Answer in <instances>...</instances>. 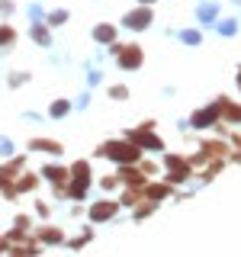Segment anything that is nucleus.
<instances>
[{
	"instance_id": "f257e3e1",
	"label": "nucleus",
	"mask_w": 241,
	"mask_h": 257,
	"mask_svg": "<svg viewBox=\"0 0 241 257\" xmlns=\"http://www.w3.org/2000/svg\"><path fill=\"white\" fill-rule=\"evenodd\" d=\"M93 158H106L112 164H139L142 161V148L135 142H123V139H109L93 151Z\"/></svg>"
},
{
	"instance_id": "f03ea898",
	"label": "nucleus",
	"mask_w": 241,
	"mask_h": 257,
	"mask_svg": "<svg viewBox=\"0 0 241 257\" xmlns=\"http://www.w3.org/2000/svg\"><path fill=\"white\" fill-rule=\"evenodd\" d=\"M68 180L71 187H64V196L71 199V203H80V199L87 196V190H90V164L87 161H74V164L68 167Z\"/></svg>"
},
{
	"instance_id": "7ed1b4c3",
	"label": "nucleus",
	"mask_w": 241,
	"mask_h": 257,
	"mask_svg": "<svg viewBox=\"0 0 241 257\" xmlns=\"http://www.w3.org/2000/svg\"><path fill=\"white\" fill-rule=\"evenodd\" d=\"M109 52L116 55V68L119 71H139L145 64V48L135 42H109Z\"/></svg>"
},
{
	"instance_id": "20e7f679",
	"label": "nucleus",
	"mask_w": 241,
	"mask_h": 257,
	"mask_svg": "<svg viewBox=\"0 0 241 257\" xmlns=\"http://www.w3.org/2000/svg\"><path fill=\"white\" fill-rule=\"evenodd\" d=\"M129 142H135L139 148H148V151H164V142L155 135V119L142 122L139 128H129Z\"/></svg>"
},
{
	"instance_id": "39448f33",
	"label": "nucleus",
	"mask_w": 241,
	"mask_h": 257,
	"mask_svg": "<svg viewBox=\"0 0 241 257\" xmlns=\"http://www.w3.org/2000/svg\"><path fill=\"white\" fill-rule=\"evenodd\" d=\"M151 23H155V10L151 7H132V10H126L123 13V29H132V32H145V29H151Z\"/></svg>"
},
{
	"instance_id": "423d86ee",
	"label": "nucleus",
	"mask_w": 241,
	"mask_h": 257,
	"mask_svg": "<svg viewBox=\"0 0 241 257\" xmlns=\"http://www.w3.org/2000/svg\"><path fill=\"white\" fill-rule=\"evenodd\" d=\"M164 167H167V180L164 183H171V187H177V183H187L190 174H193L190 161L183 158V155H167L164 158Z\"/></svg>"
},
{
	"instance_id": "0eeeda50",
	"label": "nucleus",
	"mask_w": 241,
	"mask_h": 257,
	"mask_svg": "<svg viewBox=\"0 0 241 257\" xmlns=\"http://www.w3.org/2000/svg\"><path fill=\"white\" fill-rule=\"evenodd\" d=\"M215 122H219V96H215L209 106L196 109V112H193V116L187 119V125H190V128H196V132H203V128H212Z\"/></svg>"
},
{
	"instance_id": "6e6552de",
	"label": "nucleus",
	"mask_w": 241,
	"mask_h": 257,
	"mask_svg": "<svg viewBox=\"0 0 241 257\" xmlns=\"http://www.w3.org/2000/svg\"><path fill=\"white\" fill-rule=\"evenodd\" d=\"M119 212V199H96V203L90 206V212H87V219H90L93 225L96 222H112Z\"/></svg>"
},
{
	"instance_id": "1a4fd4ad",
	"label": "nucleus",
	"mask_w": 241,
	"mask_h": 257,
	"mask_svg": "<svg viewBox=\"0 0 241 257\" xmlns=\"http://www.w3.org/2000/svg\"><path fill=\"white\" fill-rule=\"evenodd\" d=\"M42 180L52 183V190H55V196H64V183H68V167L64 164H45L42 167Z\"/></svg>"
},
{
	"instance_id": "9d476101",
	"label": "nucleus",
	"mask_w": 241,
	"mask_h": 257,
	"mask_svg": "<svg viewBox=\"0 0 241 257\" xmlns=\"http://www.w3.org/2000/svg\"><path fill=\"white\" fill-rule=\"evenodd\" d=\"M116 177H119V183H126V187H135V190L145 187V174H142L139 164H119Z\"/></svg>"
},
{
	"instance_id": "9b49d317",
	"label": "nucleus",
	"mask_w": 241,
	"mask_h": 257,
	"mask_svg": "<svg viewBox=\"0 0 241 257\" xmlns=\"http://www.w3.org/2000/svg\"><path fill=\"white\" fill-rule=\"evenodd\" d=\"M29 151H45L52 158H61L64 155V145L55 142V139H42V135H32L29 139Z\"/></svg>"
},
{
	"instance_id": "f8f14e48",
	"label": "nucleus",
	"mask_w": 241,
	"mask_h": 257,
	"mask_svg": "<svg viewBox=\"0 0 241 257\" xmlns=\"http://www.w3.org/2000/svg\"><path fill=\"white\" fill-rule=\"evenodd\" d=\"M32 238H36L39 244H64V231L58 228V225H45V222L36 228V235H32Z\"/></svg>"
},
{
	"instance_id": "ddd939ff",
	"label": "nucleus",
	"mask_w": 241,
	"mask_h": 257,
	"mask_svg": "<svg viewBox=\"0 0 241 257\" xmlns=\"http://www.w3.org/2000/svg\"><path fill=\"white\" fill-rule=\"evenodd\" d=\"M29 39H32L39 48H52V29L45 26V20L29 23Z\"/></svg>"
},
{
	"instance_id": "4468645a",
	"label": "nucleus",
	"mask_w": 241,
	"mask_h": 257,
	"mask_svg": "<svg viewBox=\"0 0 241 257\" xmlns=\"http://www.w3.org/2000/svg\"><path fill=\"white\" fill-rule=\"evenodd\" d=\"M196 20H199V26H212V23L219 20V4H215V0H199L196 4Z\"/></svg>"
},
{
	"instance_id": "2eb2a0df",
	"label": "nucleus",
	"mask_w": 241,
	"mask_h": 257,
	"mask_svg": "<svg viewBox=\"0 0 241 257\" xmlns=\"http://www.w3.org/2000/svg\"><path fill=\"white\" fill-rule=\"evenodd\" d=\"M90 39H93L96 45H109V42H116V39H119V29L112 26V23H96L93 32H90Z\"/></svg>"
},
{
	"instance_id": "dca6fc26",
	"label": "nucleus",
	"mask_w": 241,
	"mask_h": 257,
	"mask_svg": "<svg viewBox=\"0 0 241 257\" xmlns=\"http://www.w3.org/2000/svg\"><path fill=\"white\" fill-rule=\"evenodd\" d=\"M219 119H225V122H241V103L228 100V96H219Z\"/></svg>"
},
{
	"instance_id": "f3484780",
	"label": "nucleus",
	"mask_w": 241,
	"mask_h": 257,
	"mask_svg": "<svg viewBox=\"0 0 241 257\" xmlns=\"http://www.w3.org/2000/svg\"><path fill=\"white\" fill-rule=\"evenodd\" d=\"M29 228H32V219H29V215H16V219H13V228L7 231V241L13 244V241L29 238Z\"/></svg>"
},
{
	"instance_id": "a211bd4d",
	"label": "nucleus",
	"mask_w": 241,
	"mask_h": 257,
	"mask_svg": "<svg viewBox=\"0 0 241 257\" xmlns=\"http://www.w3.org/2000/svg\"><path fill=\"white\" fill-rule=\"evenodd\" d=\"M171 193H174L171 183H145V187H142V196L145 199H155V203H161V199L171 196Z\"/></svg>"
},
{
	"instance_id": "6ab92c4d",
	"label": "nucleus",
	"mask_w": 241,
	"mask_h": 257,
	"mask_svg": "<svg viewBox=\"0 0 241 257\" xmlns=\"http://www.w3.org/2000/svg\"><path fill=\"white\" fill-rule=\"evenodd\" d=\"M212 26H215V32H219L222 39H235L238 36V20L235 16H222V20H215Z\"/></svg>"
},
{
	"instance_id": "aec40b11",
	"label": "nucleus",
	"mask_w": 241,
	"mask_h": 257,
	"mask_svg": "<svg viewBox=\"0 0 241 257\" xmlns=\"http://www.w3.org/2000/svg\"><path fill=\"white\" fill-rule=\"evenodd\" d=\"M13 45H16V29L10 26V23H0V58H4Z\"/></svg>"
},
{
	"instance_id": "412c9836",
	"label": "nucleus",
	"mask_w": 241,
	"mask_h": 257,
	"mask_svg": "<svg viewBox=\"0 0 241 257\" xmlns=\"http://www.w3.org/2000/svg\"><path fill=\"white\" fill-rule=\"evenodd\" d=\"M177 39L187 48H199L203 45V29H177Z\"/></svg>"
},
{
	"instance_id": "4be33fe9",
	"label": "nucleus",
	"mask_w": 241,
	"mask_h": 257,
	"mask_svg": "<svg viewBox=\"0 0 241 257\" xmlns=\"http://www.w3.org/2000/svg\"><path fill=\"white\" fill-rule=\"evenodd\" d=\"M71 112V100L68 96H58V100L48 103V119H64Z\"/></svg>"
},
{
	"instance_id": "5701e85b",
	"label": "nucleus",
	"mask_w": 241,
	"mask_h": 257,
	"mask_svg": "<svg viewBox=\"0 0 241 257\" xmlns=\"http://www.w3.org/2000/svg\"><path fill=\"white\" fill-rule=\"evenodd\" d=\"M13 187H16V193H32L39 187V177L36 174H16L13 177Z\"/></svg>"
},
{
	"instance_id": "b1692460",
	"label": "nucleus",
	"mask_w": 241,
	"mask_h": 257,
	"mask_svg": "<svg viewBox=\"0 0 241 257\" xmlns=\"http://www.w3.org/2000/svg\"><path fill=\"white\" fill-rule=\"evenodd\" d=\"M68 10H64V7H55V10H48L45 13V26L48 29H58V26H64V23H68Z\"/></svg>"
},
{
	"instance_id": "393cba45",
	"label": "nucleus",
	"mask_w": 241,
	"mask_h": 257,
	"mask_svg": "<svg viewBox=\"0 0 241 257\" xmlns=\"http://www.w3.org/2000/svg\"><path fill=\"white\" fill-rule=\"evenodd\" d=\"M135 206H139V209H135V215H132L135 222H142V219H148V215L158 212V203H155V199H139Z\"/></svg>"
},
{
	"instance_id": "a878e982",
	"label": "nucleus",
	"mask_w": 241,
	"mask_h": 257,
	"mask_svg": "<svg viewBox=\"0 0 241 257\" xmlns=\"http://www.w3.org/2000/svg\"><path fill=\"white\" fill-rule=\"evenodd\" d=\"M29 71H10V74H7V87H10V90H16V87H23V84H29Z\"/></svg>"
},
{
	"instance_id": "bb28decb",
	"label": "nucleus",
	"mask_w": 241,
	"mask_h": 257,
	"mask_svg": "<svg viewBox=\"0 0 241 257\" xmlns=\"http://www.w3.org/2000/svg\"><path fill=\"white\" fill-rule=\"evenodd\" d=\"M142 199V190H135V187H129L123 196H119V209H132L135 203Z\"/></svg>"
},
{
	"instance_id": "cd10ccee",
	"label": "nucleus",
	"mask_w": 241,
	"mask_h": 257,
	"mask_svg": "<svg viewBox=\"0 0 241 257\" xmlns=\"http://www.w3.org/2000/svg\"><path fill=\"white\" fill-rule=\"evenodd\" d=\"M90 238H93V228H90V225H84V228H80V235H77L74 241H71V251H77V247H84V244H87Z\"/></svg>"
},
{
	"instance_id": "c85d7f7f",
	"label": "nucleus",
	"mask_w": 241,
	"mask_h": 257,
	"mask_svg": "<svg viewBox=\"0 0 241 257\" xmlns=\"http://www.w3.org/2000/svg\"><path fill=\"white\" fill-rule=\"evenodd\" d=\"M100 84H103V71L93 68V64H87V87L93 90V87H100Z\"/></svg>"
},
{
	"instance_id": "c756f323",
	"label": "nucleus",
	"mask_w": 241,
	"mask_h": 257,
	"mask_svg": "<svg viewBox=\"0 0 241 257\" xmlns=\"http://www.w3.org/2000/svg\"><path fill=\"white\" fill-rule=\"evenodd\" d=\"M13 155H16V145H13V139L0 135V158H13Z\"/></svg>"
},
{
	"instance_id": "7c9ffc66",
	"label": "nucleus",
	"mask_w": 241,
	"mask_h": 257,
	"mask_svg": "<svg viewBox=\"0 0 241 257\" xmlns=\"http://www.w3.org/2000/svg\"><path fill=\"white\" fill-rule=\"evenodd\" d=\"M106 93H109V100H129V87L126 84H112Z\"/></svg>"
},
{
	"instance_id": "2f4dec72",
	"label": "nucleus",
	"mask_w": 241,
	"mask_h": 257,
	"mask_svg": "<svg viewBox=\"0 0 241 257\" xmlns=\"http://www.w3.org/2000/svg\"><path fill=\"white\" fill-rule=\"evenodd\" d=\"M26 16H29V23H36V20H45V10H42V4H29V7H26Z\"/></svg>"
},
{
	"instance_id": "473e14b6",
	"label": "nucleus",
	"mask_w": 241,
	"mask_h": 257,
	"mask_svg": "<svg viewBox=\"0 0 241 257\" xmlns=\"http://www.w3.org/2000/svg\"><path fill=\"white\" fill-rule=\"evenodd\" d=\"M36 215H39V219H48V215H52V203H45V199H36Z\"/></svg>"
},
{
	"instance_id": "72a5a7b5",
	"label": "nucleus",
	"mask_w": 241,
	"mask_h": 257,
	"mask_svg": "<svg viewBox=\"0 0 241 257\" xmlns=\"http://www.w3.org/2000/svg\"><path fill=\"white\" fill-rule=\"evenodd\" d=\"M116 187H119V177H103L100 180V190H106V193H112Z\"/></svg>"
},
{
	"instance_id": "f704fd0d",
	"label": "nucleus",
	"mask_w": 241,
	"mask_h": 257,
	"mask_svg": "<svg viewBox=\"0 0 241 257\" xmlns=\"http://www.w3.org/2000/svg\"><path fill=\"white\" fill-rule=\"evenodd\" d=\"M87 106H90V93H80L77 100L71 103V109H87Z\"/></svg>"
},
{
	"instance_id": "c9c22d12",
	"label": "nucleus",
	"mask_w": 241,
	"mask_h": 257,
	"mask_svg": "<svg viewBox=\"0 0 241 257\" xmlns=\"http://www.w3.org/2000/svg\"><path fill=\"white\" fill-rule=\"evenodd\" d=\"M13 13H16L13 0H0V16H13Z\"/></svg>"
},
{
	"instance_id": "e433bc0d",
	"label": "nucleus",
	"mask_w": 241,
	"mask_h": 257,
	"mask_svg": "<svg viewBox=\"0 0 241 257\" xmlns=\"http://www.w3.org/2000/svg\"><path fill=\"white\" fill-rule=\"evenodd\" d=\"M139 167H142V174H145V177L158 174V164H151V161H139Z\"/></svg>"
},
{
	"instance_id": "4c0bfd02",
	"label": "nucleus",
	"mask_w": 241,
	"mask_h": 257,
	"mask_svg": "<svg viewBox=\"0 0 241 257\" xmlns=\"http://www.w3.org/2000/svg\"><path fill=\"white\" fill-rule=\"evenodd\" d=\"M23 122H36V125H42V122H45V116H39V112H23Z\"/></svg>"
},
{
	"instance_id": "58836bf2",
	"label": "nucleus",
	"mask_w": 241,
	"mask_h": 257,
	"mask_svg": "<svg viewBox=\"0 0 241 257\" xmlns=\"http://www.w3.org/2000/svg\"><path fill=\"white\" fill-rule=\"evenodd\" d=\"M4 251H10V241H7V235H0V254Z\"/></svg>"
},
{
	"instance_id": "ea45409f",
	"label": "nucleus",
	"mask_w": 241,
	"mask_h": 257,
	"mask_svg": "<svg viewBox=\"0 0 241 257\" xmlns=\"http://www.w3.org/2000/svg\"><path fill=\"white\" fill-rule=\"evenodd\" d=\"M135 4H145V7H155L158 0H135Z\"/></svg>"
},
{
	"instance_id": "a19ab883",
	"label": "nucleus",
	"mask_w": 241,
	"mask_h": 257,
	"mask_svg": "<svg viewBox=\"0 0 241 257\" xmlns=\"http://www.w3.org/2000/svg\"><path fill=\"white\" fill-rule=\"evenodd\" d=\"M235 87L241 90V68H238V74H235Z\"/></svg>"
},
{
	"instance_id": "79ce46f5",
	"label": "nucleus",
	"mask_w": 241,
	"mask_h": 257,
	"mask_svg": "<svg viewBox=\"0 0 241 257\" xmlns=\"http://www.w3.org/2000/svg\"><path fill=\"white\" fill-rule=\"evenodd\" d=\"M231 4H235V7H241V0H231Z\"/></svg>"
}]
</instances>
